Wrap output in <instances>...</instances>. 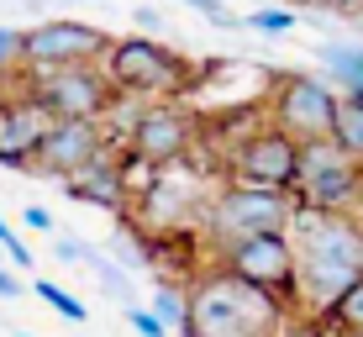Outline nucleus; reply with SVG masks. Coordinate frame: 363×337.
Masks as SVG:
<instances>
[{
  "label": "nucleus",
  "instance_id": "nucleus-29",
  "mask_svg": "<svg viewBox=\"0 0 363 337\" xmlns=\"http://www.w3.org/2000/svg\"><path fill=\"white\" fill-rule=\"evenodd\" d=\"M137 27H143V37H153V32H164V16L153 6H137Z\"/></svg>",
  "mask_w": 363,
  "mask_h": 337
},
{
  "label": "nucleus",
  "instance_id": "nucleus-20",
  "mask_svg": "<svg viewBox=\"0 0 363 337\" xmlns=\"http://www.w3.org/2000/svg\"><path fill=\"white\" fill-rule=\"evenodd\" d=\"M274 337H337V332L327 327V316H316V311H290Z\"/></svg>",
  "mask_w": 363,
  "mask_h": 337
},
{
  "label": "nucleus",
  "instance_id": "nucleus-4",
  "mask_svg": "<svg viewBox=\"0 0 363 337\" xmlns=\"http://www.w3.org/2000/svg\"><path fill=\"white\" fill-rule=\"evenodd\" d=\"M100 69H106L111 90H116L121 101H137V106L174 101V95H184L190 79H195L190 58H184L179 48L158 43V37H116V43L106 48V58H100Z\"/></svg>",
  "mask_w": 363,
  "mask_h": 337
},
{
  "label": "nucleus",
  "instance_id": "nucleus-25",
  "mask_svg": "<svg viewBox=\"0 0 363 337\" xmlns=\"http://www.w3.org/2000/svg\"><path fill=\"white\" fill-rule=\"evenodd\" d=\"M127 321H132L137 337H169V327H164V321H158L147 306H127Z\"/></svg>",
  "mask_w": 363,
  "mask_h": 337
},
{
  "label": "nucleus",
  "instance_id": "nucleus-9",
  "mask_svg": "<svg viewBox=\"0 0 363 337\" xmlns=\"http://www.w3.org/2000/svg\"><path fill=\"white\" fill-rule=\"evenodd\" d=\"M337 84L321 74H279L269 90V127L290 132L295 143H327L337 121Z\"/></svg>",
  "mask_w": 363,
  "mask_h": 337
},
{
  "label": "nucleus",
  "instance_id": "nucleus-6",
  "mask_svg": "<svg viewBox=\"0 0 363 337\" xmlns=\"http://www.w3.org/2000/svg\"><path fill=\"white\" fill-rule=\"evenodd\" d=\"M295 211L327 216V211H353L363 201V174L347 164V153L332 143H300V174L290 184Z\"/></svg>",
  "mask_w": 363,
  "mask_h": 337
},
{
  "label": "nucleus",
  "instance_id": "nucleus-12",
  "mask_svg": "<svg viewBox=\"0 0 363 337\" xmlns=\"http://www.w3.org/2000/svg\"><path fill=\"white\" fill-rule=\"evenodd\" d=\"M48 127H53V116H48V106L32 95L27 69H21L16 90L0 84V164H6V169H32Z\"/></svg>",
  "mask_w": 363,
  "mask_h": 337
},
{
  "label": "nucleus",
  "instance_id": "nucleus-31",
  "mask_svg": "<svg viewBox=\"0 0 363 337\" xmlns=\"http://www.w3.org/2000/svg\"><path fill=\"white\" fill-rule=\"evenodd\" d=\"M16 337H32V332H16Z\"/></svg>",
  "mask_w": 363,
  "mask_h": 337
},
{
  "label": "nucleus",
  "instance_id": "nucleus-27",
  "mask_svg": "<svg viewBox=\"0 0 363 337\" xmlns=\"http://www.w3.org/2000/svg\"><path fill=\"white\" fill-rule=\"evenodd\" d=\"M21 227H27V232H53V211L27 206V211H21Z\"/></svg>",
  "mask_w": 363,
  "mask_h": 337
},
{
  "label": "nucleus",
  "instance_id": "nucleus-15",
  "mask_svg": "<svg viewBox=\"0 0 363 337\" xmlns=\"http://www.w3.org/2000/svg\"><path fill=\"white\" fill-rule=\"evenodd\" d=\"M332 143L347 153V164L363 174V95H337V121H332Z\"/></svg>",
  "mask_w": 363,
  "mask_h": 337
},
{
  "label": "nucleus",
  "instance_id": "nucleus-19",
  "mask_svg": "<svg viewBox=\"0 0 363 337\" xmlns=\"http://www.w3.org/2000/svg\"><path fill=\"white\" fill-rule=\"evenodd\" d=\"M32 295H37V301H43L48 311H58L64 321H74V327H79V321L90 316L79 295H74V290H64V284H53V280H32Z\"/></svg>",
  "mask_w": 363,
  "mask_h": 337
},
{
  "label": "nucleus",
  "instance_id": "nucleus-3",
  "mask_svg": "<svg viewBox=\"0 0 363 337\" xmlns=\"http://www.w3.org/2000/svg\"><path fill=\"white\" fill-rule=\"evenodd\" d=\"M295 195L290 190H258V184H237V179H221L211 190L206 211H200V248L206 258H216L227 243L237 237H258V232H290L295 227Z\"/></svg>",
  "mask_w": 363,
  "mask_h": 337
},
{
  "label": "nucleus",
  "instance_id": "nucleus-8",
  "mask_svg": "<svg viewBox=\"0 0 363 337\" xmlns=\"http://www.w3.org/2000/svg\"><path fill=\"white\" fill-rule=\"evenodd\" d=\"M216 264H227L237 280H247L264 295H274L284 311H300V274H295V237L290 232L237 237V243H227L216 253Z\"/></svg>",
  "mask_w": 363,
  "mask_h": 337
},
{
  "label": "nucleus",
  "instance_id": "nucleus-26",
  "mask_svg": "<svg viewBox=\"0 0 363 337\" xmlns=\"http://www.w3.org/2000/svg\"><path fill=\"white\" fill-rule=\"evenodd\" d=\"M179 6L200 11V16H206V21H216V27H237V16H232L227 6H221V0H179Z\"/></svg>",
  "mask_w": 363,
  "mask_h": 337
},
{
  "label": "nucleus",
  "instance_id": "nucleus-16",
  "mask_svg": "<svg viewBox=\"0 0 363 337\" xmlns=\"http://www.w3.org/2000/svg\"><path fill=\"white\" fill-rule=\"evenodd\" d=\"M321 316H327V327H332L337 337H363V280L347 284V290L337 295Z\"/></svg>",
  "mask_w": 363,
  "mask_h": 337
},
{
  "label": "nucleus",
  "instance_id": "nucleus-2",
  "mask_svg": "<svg viewBox=\"0 0 363 337\" xmlns=\"http://www.w3.org/2000/svg\"><path fill=\"white\" fill-rule=\"evenodd\" d=\"M295 274H300V311H327L347 284L363 280V216L327 211V216H295Z\"/></svg>",
  "mask_w": 363,
  "mask_h": 337
},
{
  "label": "nucleus",
  "instance_id": "nucleus-28",
  "mask_svg": "<svg viewBox=\"0 0 363 337\" xmlns=\"http://www.w3.org/2000/svg\"><path fill=\"white\" fill-rule=\"evenodd\" d=\"M0 301H21V274L16 269H0Z\"/></svg>",
  "mask_w": 363,
  "mask_h": 337
},
{
  "label": "nucleus",
  "instance_id": "nucleus-17",
  "mask_svg": "<svg viewBox=\"0 0 363 337\" xmlns=\"http://www.w3.org/2000/svg\"><path fill=\"white\" fill-rule=\"evenodd\" d=\"M84 269L95 274V284H100V290H106V295H111V301H116L121 311H127V306H137V295H132V280H127V269H121L116 258H106V253H90V258H84Z\"/></svg>",
  "mask_w": 363,
  "mask_h": 337
},
{
  "label": "nucleus",
  "instance_id": "nucleus-21",
  "mask_svg": "<svg viewBox=\"0 0 363 337\" xmlns=\"http://www.w3.org/2000/svg\"><path fill=\"white\" fill-rule=\"evenodd\" d=\"M242 27L279 37V32H295V11H279V6H269V11H253V16H242Z\"/></svg>",
  "mask_w": 363,
  "mask_h": 337
},
{
  "label": "nucleus",
  "instance_id": "nucleus-14",
  "mask_svg": "<svg viewBox=\"0 0 363 337\" xmlns=\"http://www.w3.org/2000/svg\"><path fill=\"white\" fill-rule=\"evenodd\" d=\"M316 58L342 95H363V43H321Z\"/></svg>",
  "mask_w": 363,
  "mask_h": 337
},
{
  "label": "nucleus",
  "instance_id": "nucleus-13",
  "mask_svg": "<svg viewBox=\"0 0 363 337\" xmlns=\"http://www.w3.org/2000/svg\"><path fill=\"white\" fill-rule=\"evenodd\" d=\"M111 143H116V137L106 132V121H53L48 137H43V148H37V158H32V174L64 184V179L90 169Z\"/></svg>",
  "mask_w": 363,
  "mask_h": 337
},
{
  "label": "nucleus",
  "instance_id": "nucleus-7",
  "mask_svg": "<svg viewBox=\"0 0 363 337\" xmlns=\"http://www.w3.org/2000/svg\"><path fill=\"white\" fill-rule=\"evenodd\" d=\"M216 174L237 184H258V190H290L300 174V143L290 132L269 127V116H264V127L242 132L232 148H221Z\"/></svg>",
  "mask_w": 363,
  "mask_h": 337
},
{
  "label": "nucleus",
  "instance_id": "nucleus-1",
  "mask_svg": "<svg viewBox=\"0 0 363 337\" xmlns=\"http://www.w3.org/2000/svg\"><path fill=\"white\" fill-rule=\"evenodd\" d=\"M290 316L274 295L237 280L227 264H200L184 280V327L179 337H274Z\"/></svg>",
  "mask_w": 363,
  "mask_h": 337
},
{
  "label": "nucleus",
  "instance_id": "nucleus-10",
  "mask_svg": "<svg viewBox=\"0 0 363 337\" xmlns=\"http://www.w3.org/2000/svg\"><path fill=\"white\" fill-rule=\"evenodd\" d=\"M27 84L53 121H106L111 106H116V90H111L100 64H69V69H48V74L27 69Z\"/></svg>",
  "mask_w": 363,
  "mask_h": 337
},
{
  "label": "nucleus",
  "instance_id": "nucleus-23",
  "mask_svg": "<svg viewBox=\"0 0 363 337\" xmlns=\"http://www.w3.org/2000/svg\"><path fill=\"white\" fill-rule=\"evenodd\" d=\"M95 248L84 243V237H69V232H53V258L58 264H84V258H90Z\"/></svg>",
  "mask_w": 363,
  "mask_h": 337
},
{
  "label": "nucleus",
  "instance_id": "nucleus-22",
  "mask_svg": "<svg viewBox=\"0 0 363 337\" xmlns=\"http://www.w3.org/2000/svg\"><path fill=\"white\" fill-rule=\"evenodd\" d=\"M11 74H21V32L0 27V84H6Z\"/></svg>",
  "mask_w": 363,
  "mask_h": 337
},
{
  "label": "nucleus",
  "instance_id": "nucleus-11",
  "mask_svg": "<svg viewBox=\"0 0 363 337\" xmlns=\"http://www.w3.org/2000/svg\"><path fill=\"white\" fill-rule=\"evenodd\" d=\"M111 48V37L90 27V21H37L21 32V69L48 74V69H69V64H100Z\"/></svg>",
  "mask_w": 363,
  "mask_h": 337
},
{
  "label": "nucleus",
  "instance_id": "nucleus-24",
  "mask_svg": "<svg viewBox=\"0 0 363 337\" xmlns=\"http://www.w3.org/2000/svg\"><path fill=\"white\" fill-rule=\"evenodd\" d=\"M0 253L11 258V269H32V253H27V243H21L16 232H11V221L0 216Z\"/></svg>",
  "mask_w": 363,
  "mask_h": 337
},
{
  "label": "nucleus",
  "instance_id": "nucleus-5",
  "mask_svg": "<svg viewBox=\"0 0 363 337\" xmlns=\"http://www.w3.org/2000/svg\"><path fill=\"white\" fill-rule=\"evenodd\" d=\"M200 137V116L179 101H153V106H137V116L121 132V153L132 158L137 169H169L184 164Z\"/></svg>",
  "mask_w": 363,
  "mask_h": 337
},
{
  "label": "nucleus",
  "instance_id": "nucleus-18",
  "mask_svg": "<svg viewBox=\"0 0 363 337\" xmlns=\"http://www.w3.org/2000/svg\"><path fill=\"white\" fill-rule=\"evenodd\" d=\"M147 311H153L169 332H179L184 327V280H164V274H158V290H153V301H147Z\"/></svg>",
  "mask_w": 363,
  "mask_h": 337
},
{
  "label": "nucleus",
  "instance_id": "nucleus-30",
  "mask_svg": "<svg viewBox=\"0 0 363 337\" xmlns=\"http://www.w3.org/2000/svg\"><path fill=\"white\" fill-rule=\"evenodd\" d=\"M363 0H316V11H358Z\"/></svg>",
  "mask_w": 363,
  "mask_h": 337
}]
</instances>
